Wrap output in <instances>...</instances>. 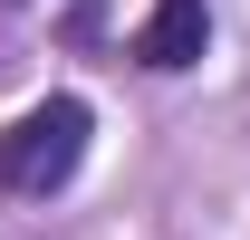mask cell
Returning <instances> with one entry per match:
<instances>
[{"label":"cell","instance_id":"3957f363","mask_svg":"<svg viewBox=\"0 0 250 240\" xmlns=\"http://www.w3.org/2000/svg\"><path fill=\"white\" fill-rule=\"evenodd\" d=\"M10 10H20V0H10Z\"/></svg>","mask_w":250,"mask_h":240},{"label":"cell","instance_id":"7a4b0ae2","mask_svg":"<svg viewBox=\"0 0 250 240\" xmlns=\"http://www.w3.org/2000/svg\"><path fill=\"white\" fill-rule=\"evenodd\" d=\"M125 58L154 67V77L202 67V58H212V10H202V0H154V10H145V29L125 39Z\"/></svg>","mask_w":250,"mask_h":240},{"label":"cell","instance_id":"6da1fadb","mask_svg":"<svg viewBox=\"0 0 250 240\" xmlns=\"http://www.w3.org/2000/svg\"><path fill=\"white\" fill-rule=\"evenodd\" d=\"M96 144V106L87 96H39L0 125V202H58L77 163Z\"/></svg>","mask_w":250,"mask_h":240}]
</instances>
